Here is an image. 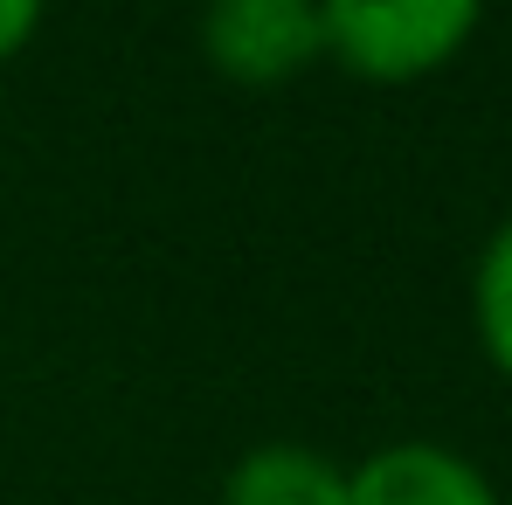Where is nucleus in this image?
<instances>
[{"mask_svg": "<svg viewBox=\"0 0 512 505\" xmlns=\"http://www.w3.org/2000/svg\"><path fill=\"white\" fill-rule=\"evenodd\" d=\"M485 21V0H319L326 63L360 84H423L450 70Z\"/></svg>", "mask_w": 512, "mask_h": 505, "instance_id": "obj_1", "label": "nucleus"}, {"mask_svg": "<svg viewBox=\"0 0 512 505\" xmlns=\"http://www.w3.org/2000/svg\"><path fill=\"white\" fill-rule=\"evenodd\" d=\"M201 56L222 84H291L312 63H326L319 0H208L201 7Z\"/></svg>", "mask_w": 512, "mask_h": 505, "instance_id": "obj_2", "label": "nucleus"}, {"mask_svg": "<svg viewBox=\"0 0 512 505\" xmlns=\"http://www.w3.org/2000/svg\"><path fill=\"white\" fill-rule=\"evenodd\" d=\"M346 505H506L485 464L436 436H395L346 464Z\"/></svg>", "mask_w": 512, "mask_h": 505, "instance_id": "obj_3", "label": "nucleus"}, {"mask_svg": "<svg viewBox=\"0 0 512 505\" xmlns=\"http://www.w3.org/2000/svg\"><path fill=\"white\" fill-rule=\"evenodd\" d=\"M215 505H346V464L326 457L319 443L270 436L229 464Z\"/></svg>", "mask_w": 512, "mask_h": 505, "instance_id": "obj_4", "label": "nucleus"}, {"mask_svg": "<svg viewBox=\"0 0 512 505\" xmlns=\"http://www.w3.org/2000/svg\"><path fill=\"white\" fill-rule=\"evenodd\" d=\"M471 333H478V353L492 360V374L512 381V215L492 222L485 250L471 263Z\"/></svg>", "mask_w": 512, "mask_h": 505, "instance_id": "obj_5", "label": "nucleus"}, {"mask_svg": "<svg viewBox=\"0 0 512 505\" xmlns=\"http://www.w3.org/2000/svg\"><path fill=\"white\" fill-rule=\"evenodd\" d=\"M42 7H49V0H0V63H14V56L35 42Z\"/></svg>", "mask_w": 512, "mask_h": 505, "instance_id": "obj_6", "label": "nucleus"}]
</instances>
